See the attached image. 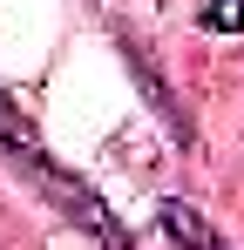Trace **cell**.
<instances>
[{"label": "cell", "mask_w": 244, "mask_h": 250, "mask_svg": "<svg viewBox=\"0 0 244 250\" xmlns=\"http://www.w3.org/2000/svg\"><path fill=\"white\" fill-rule=\"evenodd\" d=\"M156 223H163V237H170L176 250H231L217 230H210V223H203V209H197V203H183V196H170V203L156 209Z\"/></svg>", "instance_id": "2"}, {"label": "cell", "mask_w": 244, "mask_h": 250, "mask_svg": "<svg viewBox=\"0 0 244 250\" xmlns=\"http://www.w3.org/2000/svg\"><path fill=\"white\" fill-rule=\"evenodd\" d=\"M210 34H244V0H203V14H197Z\"/></svg>", "instance_id": "4"}, {"label": "cell", "mask_w": 244, "mask_h": 250, "mask_svg": "<svg viewBox=\"0 0 244 250\" xmlns=\"http://www.w3.org/2000/svg\"><path fill=\"white\" fill-rule=\"evenodd\" d=\"M129 68H136V82H143V95L156 102V115L170 122V135H183V142H190V122L176 115V102H170V88H163V75H156V61H149V47H143V41H129Z\"/></svg>", "instance_id": "3"}, {"label": "cell", "mask_w": 244, "mask_h": 250, "mask_svg": "<svg viewBox=\"0 0 244 250\" xmlns=\"http://www.w3.org/2000/svg\"><path fill=\"white\" fill-rule=\"evenodd\" d=\"M0 156L14 163V176H27L41 196H48V203L68 216V223H81L88 237H102V244H116V250L129 244V237H122V223L109 216V203H102V196H95V189L81 183L75 169H61L54 156H48V149H41L34 122H27V115H21V108H14L7 95H0Z\"/></svg>", "instance_id": "1"}]
</instances>
